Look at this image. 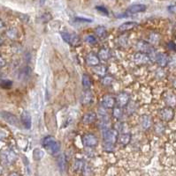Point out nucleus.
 <instances>
[{
	"label": "nucleus",
	"instance_id": "nucleus-1",
	"mask_svg": "<svg viewBox=\"0 0 176 176\" xmlns=\"http://www.w3.org/2000/svg\"><path fill=\"white\" fill-rule=\"evenodd\" d=\"M42 146L51 155L58 154L60 150L59 143L52 136H47L42 139Z\"/></svg>",
	"mask_w": 176,
	"mask_h": 176
},
{
	"label": "nucleus",
	"instance_id": "nucleus-2",
	"mask_svg": "<svg viewBox=\"0 0 176 176\" xmlns=\"http://www.w3.org/2000/svg\"><path fill=\"white\" fill-rule=\"evenodd\" d=\"M62 39L72 46H77L80 44V37L73 32L63 31L60 33Z\"/></svg>",
	"mask_w": 176,
	"mask_h": 176
},
{
	"label": "nucleus",
	"instance_id": "nucleus-3",
	"mask_svg": "<svg viewBox=\"0 0 176 176\" xmlns=\"http://www.w3.org/2000/svg\"><path fill=\"white\" fill-rule=\"evenodd\" d=\"M104 145H113L118 139V132L115 130H105L103 133Z\"/></svg>",
	"mask_w": 176,
	"mask_h": 176
},
{
	"label": "nucleus",
	"instance_id": "nucleus-4",
	"mask_svg": "<svg viewBox=\"0 0 176 176\" xmlns=\"http://www.w3.org/2000/svg\"><path fill=\"white\" fill-rule=\"evenodd\" d=\"M1 159L3 164L8 166V165H12L15 162V160L17 159V155L15 154L14 152L12 151H5L2 154H1Z\"/></svg>",
	"mask_w": 176,
	"mask_h": 176
},
{
	"label": "nucleus",
	"instance_id": "nucleus-5",
	"mask_svg": "<svg viewBox=\"0 0 176 176\" xmlns=\"http://www.w3.org/2000/svg\"><path fill=\"white\" fill-rule=\"evenodd\" d=\"M159 114H160V117H161L162 120H164L165 122H170L174 119V111L172 107H164L160 110Z\"/></svg>",
	"mask_w": 176,
	"mask_h": 176
},
{
	"label": "nucleus",
	"instance_id": "nucleus-6",
	"mask_svg": "<svg viewBox=\"0 0 176 176\" xmlns=\"http://www.w3.org/2000/svg\"><path fill=\"white\" fill-rule=\"evenodd\" d=\"M0 115L9 124L13 125V126H19V120L14 114H11L9 112L2 111V112H0Z\"/></svg>",
	"mask_w": 176,
	"mask_h": 176
},
{
	"label": "nucleus",
	"instance_id": "nucleus-7",
	"mask_svg": "<svg viewBox=\"0 0 176 176\" xmlns=\"http://www.w3.org/2000/svg\"><path fill=\"white\" fill-rule=\"evenodd\" d=\"M146 10V5H143V4H135L130 5L127 11H126V14L127 15H133V14H136L139 12H144Z\"/></svg>",
	"mask_w": 176,
	"mask_h": 176
},
{
	"label": "nucleus",
	"instance_id": "nucleus-8",
	"mask_svg": "<svg viewBox=\"0 0 176 176\" xmlns=\"http://www.w3.org/2000/svg\"><path fill=\"white\" fill-rule=\"evenodd\" d=\"M83 143L87 147H95L97 145V138L92 134H85L83 136Z\"/></svg>",
	"mask_w": 176,
	"mask_h": 176
},
{
	"label": "nucleus",
	"instance_id": "nucleus-9",
	"mask_svg": "<svg viewBox=\"0 0 176 176\" xmlns=\"http://www.w3.org/2000/svg\"><path fill=\"white\" fill-rule=\"evenodd\" d=\"M150 61H151L150 56L144 53H142V52L136 53L134 56V62L136 64H146Z\"/></svg>",
	"mask_w": 176,
	"mask_h": 176
},
{
	"label": "nucleus",
	"instance_id": "nucleus-10",
	"mask_svg": "<svg viewBox=\"0 0 176 176\" xmlns=\"http://www.w3.org/2000/svg\"><path fill=\"white\" fill-rule=\"evenodd\" d=\"M21 123L23 124V126H24L26 129L29 130V129L31 128L32 125L31 115H30V114H29L28 111H23V112H22V114H21Z\"/></svg>",
	"mask_w": 176,
	"mask_h": 176
},
{
	"label": "nucleus",
	"instance_id": "nucleus-11",
	"mask_svg": "<svg viewBox=\"0 0 176 176\" xmlns=\"http://www.w3.org/2000/svg\"><path fill=\"white\" fill-rule=\"evenodd\" d=\"M155 60L160 67H166L168 63L169 58H168L167 55L165 53H157V54H156Z\"/></svg>",
	"mask_w": 176,
	"mask_h": 176
},
{
	"label": "nucleus",
	"instance_id": "nucleus-12",
	"mask_svg": "<svg viewBox=\"0 0 176 176\" xmlns=\"http://www.w3.org/2000/svg\"><path fill=\"white\" fill-rule=\"evenodd\" d=\"M137 49L139 50H141L142 53H150L151 54L153 52V48L151 47V45L148 42H144V41H140L137 42Z\"/></svg>",
	"mask_w": 176,
	"mask_h": 176
},
{
	"label": "nucleus",
	"instance_id": "nucleus-13",
	"mask_svg": "<svg viewBox=\"0 0 176 176\" xmlns=\"http://www.w3.org/2000/svg\"><path fill=\"white\" fill-rule=\"evenodd\" d=\"M129 101V95L125 92L119 93L117 96V102L120 107H124Z\"/></svg>",
	"mask_w": 176,
	"mask_h": 176
},
{
	"label": "nucleus",
	"instance_id": "nucleus-14",
	"mask_svg": "<svg viewBox=\"0 0 176 176\" xmlns=\"http://www.w3.org/2000/svg\"><path fill=\"white\" fill-rule=\"evenodd\" d=\"M86 62L89 65H91V66H97L98 63L100 62V59L98 57V56H96V54H90L87 58H86Z\"/></svg>",
	"mask_w": 176,
	"mask_h": 176
},
{
	"label": "nucleus",
	"instance_id": "nucleus-15",
	"mask_svg": "<svg viewBox=\"0 0 176 176\" xmlns=\"http://www.w3.org/2000/svg\"><path fill=\"white\" fill-rule=\"evenodd\" d=\"M137 26H138V24L135 21H127V22H125L122 25L120 26L119 30L120 31H128V30L134 29Z\"/></svg>",
	"mask_w": 176,
	"mask_h": 176
},
{
	"label": "nucleus",
	"instance_id": "nucleus-16",
	"mask_svg": "<svg viewBox=\"0 0 176 176\" xmlns=\"http://www.w3.org/2000/svg\"><path fill=\"white\" fill-rule=\"evenodd\" d=\"M103 105L107 108H111L113 107L115 105V100L112 95H104L103 97Z\"/></svg>",
	"mask_w": 176,
	"mask_h": 176
},
{
	"label": "nucleus",
	"instance_id": "nucleus-17",
	"mask_svg": "<svg viewBox=\"0 0 176 176\" xmlns=\"http://www.w3.org/2000/svg\"><path fill=\"white\" fill-rule=\"evenodd\" d=\"M96 120V114L94 112H90L83 115V123L85 124H90Z\"/></svg>",
	"mask_w": 176,
	"mask_h": 176
},
{
	"label": "nucleus",
	"instance_id": "nucleus-18",
	"mask_svg": "<svg viewBox=\"0 0 176 176\" xmlns=\"http://www.w3.org/2000/svg\"><path fill=\"white\" fill-rule=\"evenodd\" d=\"M151 123H152L151 118L149 115L144 114L141 117V125L144 130H149L151 127Z\"/></svg>",
	"mask_w": 176,
	"mask_h": 176
},
{
	"label": "nucleus",
	"instance_id": "nucleus-19",
	"mask_svg": "<svg viewBox=\"0 0 176 176\" xmlns=\"http://www.w3.org/2000/svg\"><path fill=\"white\" fill-rule=\"evenodd\" d=\"M93 100V95L90 91L87 90L83 93L82 96V103L83 104H89Z\"/></svg>",
	"mask_w": 176,
	"mask_h": 176
},
{
	"label": "nucleus",
	"instance_id": "nucleus-20",
	"mask_svg": "<svg viewBox=\"0 0 176 176\" xmlns=\"http://www.w3.org/2000/svg\"><path fill=\"white\" fill-rule=\"evenodd\" d=\"M58 165L61 172H65L66 169V159L64 154H60L58 158Z\"/></svg>",
	"mask_w": 176,
	"mask_h": 176
},
{
	"label": "nucleus",
	"instance_id": "nucleus-21",
	"mask_svg": "<svg viewBox=\"0 0 176 176\" xmlns=\"http://www.w3.org/2000/svg\"><path fill=\"white\" fill-rule=\"evenodd\" d=\"M44 157V152L40 148H36L33 151V158L36 161H39Z\"/></svg>",
	"mask_w": 176,
	"mask_h": 176
},
{
	"label": "nucleus",
	"instance_id": "nucleus-22",
	"mask_svg": "<svg viewBox=\"0 0 176 176\" xmlns=\"http://www.w3.org/2000/svg\"><path fill=\"white\" fill-rule=\"evenodd\" d=\"M111 56V53H110V50L108 49H102L99 53H98V57L99 59H102V60H108Z\"/></svg>",
	"mask_w": 176,
	"mask_h": 176
},
{
	"label": "nucleus",
	"instance_id": "nucleus-23",
	"mask_svg": "<svg viewBox=\"0 0 176 176\" xmlns=\"http://www.w3.org/2000/svg\"><path fill=\"white\" fill-rule=\"evenodd\" d=\"M83 86L85 90H89L91 86V80L90 78V77L87 74H83Z\"/></svg>",
	"mask_w": 176,
	"mask_h": 176
},
{
	"label": "nucleus",
	"instance_id": "nucleus-24",
	"mask_svg": "<svg viewBox=\"0 0 176 176\" xmlns=\"http://www.w3.org/2000/svg\"><path fill=\"white\" fill-rule=\"evenodd\" d=\"M166 104L171 107H174L176 105V96L173 93H169L166 97Z\"/></svg>",
	"mask_w": 176,
	"mask_h": 176
},
{
	"label": "nucleus",
	"instance_id": "nucleus-25",
	"mask_svg": "<svg viewBox=\"0 0 176 176\" xmlns=\"http://www.w3.org/2000/svg\"><path fill=\"white\" fill-rule=\"evenodd\" d=\"M130 139H131V135L128 134V133H126V134H122L119 137V141L120 144H122L123 145H127L129 144L130 142Z\"/></svg>",
	"mask_w": 176,
	"mask_h": 176
},
{
	"label": "nucleus",
	"instance_id": "nucleus-26",
	"mask_svg": "<svg viewBox=\"0 0 176 176\" xmlns=\"http://www.w3.org/2000/svg\"><path fill=\"white\" fill-rule=\"evenodd\" d=\"M96 34L98 37L100 38H103V37H105L106 36V34H107V31H106V28L103 27V26H99L96 27Z\"/></svg>",
	"mask_w": 176,
	"mask_h": 176
},
{
	"label": "nucleus",
	"instance_id": "nucleus-27",
	"mask_svg": "<svg viewBox=\"0 0 176 176\" xmlns=\"http://www.w3.org/2000/svg\"><path fill=\"white\" fill-rule=\"evenodd\" d=\"M94 72H95V73H96L97 75H99V76H104L106 73V67H104L103 65H101V66L97 65L96 67L94 68Z\"/></svg>",
	"mask_w": 176,
	"mask_h": 176
},
{
	"label": "nucleus",
	"instance_id": "nucleus-28",
	"mask_svg": "<svg viewBox=\"0 0 176 176\" xmlns=\"http://www.w3.org/2000/svg\"><path fill=\"white\" fill-rule=\"evenodd\" d=\"M113 81V77L106 76V77L103 78V79H102V84L104 85H111V83H112Z\"/></svg>",
	"mask_w": 176,
	"mask_h": 176
},
{
	"label": "nucleus",
	"instance_id": "nucleus-29",
	"mask_svg": "<svg viewBox=\"0 0 176 176\" xmlns=\"http://www.w3.org/2000/svg\"><path fill=\"white\" fill-rule=\"evenodd\" d=\"M122 110L120 107H114L113 108V115L116 118H120L122 116Z\"/></svg>",
	"mask_w": 176,
	"mask_h": 176
},
{
	"label": "nucleus",
	"instance_id": "nucleus-30",
	"mask_svg": "<svg viewBox=\"0 0 176 176\" xmlns=\"http://www.w3.org/2000/svg\"><path fill=\"white\" fill-rule=\"evenodd\" d=\"M83 168V163L82 161H76L73 164V169L74 171H81Z\"/></svg>",
	"mask_w": 176,
	"mask_h": 176
},
{
	"label": "nucleus",
	"instance_id": "nucleus-31",
	"mask_svg": "<svg viewBox=\"0 0 176 176\" xmlns=\"http://www.w3.org/2000/svg\"><path fill=\"white\" fill-rule=\"evenodd\" d=\"M85 42L90 43V44H95L96 42V40L95 36H93V35H87L85 37Z\"/></svg>",
	"mask_w": 176,
	"mask_h": 176
},
{
	"label": "nucleus",
	"instance_id": "nucleus-32",
	"mask_svg": "<svg viewBox=\"0 0 176 176\" xmlns=\"http://www.w3.org/2000/svg\"><path fill=\"white\" fill-rule=\"evenodd\" d=\"M74 21L75 22H86V23H90L92 22L91 19H87V18H82V17H76L74 18Z\"/></svg>",
	"mask_w": 176,
	"mask_h": 176
},
{
	"label": "nucleus",
	"instance_id": "nucleus-33",
	"mask_svg": "<svg viewBox=\"0 0 176 176\" xmlns=\"http://www.w3.org/2000/svg\"><path fill=\"white\" fill-rule=\"evenodd\" d=\"M12 81L10 80H3L2 82H1V85L3 86V87H5V88H9L12 86Z\"/></svg>",
	"mask_w": 176,
	"mask_h": 176
},
{
	"label": "nucleus",
	"instance_id": "nucleus-34",
	"mask_svg": "<svg viewBox=\"0 0 176 176\" xmlns=\"http://www.w3.org/2000/svg\"><path fill=\"white\" fill-rule=\"evenodd\" d=\"M96 9L97 11H99L100 12H102V13H104V15H108V11H107V9L105 8V7H104V6H96Z\"/></svg>",
	"mask_w": 176,
	"mask_h": 176
},
{
	"label": "nucleus",
	"instance_id": "nucleus-35",
	"mask_svg": "<svg viewBox=\"0 0 176 176\" xmlns=\"http://www.w3.org/2000/svg\"><path fill=\"white\" fill-rule=\"evenodd\" d=\"M158 39H159V36L157 34H151V42L152 43H157Z\"/></svg>",
	"mask_w": 176,
	"mask_h": 176
},
{
	"label": "nucleus",
	"instance_id": "nucleus-36",
	"mask_svg": "<svg viewBox=\"0 0 176 176\" xmlns=\"http://www.w3.org/2000/svg\"><path fill=\"white\" fill-rule=\"evenodd\" d=\"M167 48L171 50H175L176 49V45L175 43L174 42H169L168 44H167Z\"/></svg>",
	"mask_w": 176,
	"mask_h": 176
},
{
	"label": "nucleus",
	"instance_id": "nucleus-37",
	"mask_svg": "<svg viewBox=\"0 0 176 176\" xmlns=\"http://www.w3.org/2000/svg\"><path fill=\"white\" fill-rule=\"evenodd\" d=\"M168 11L171 12V13H176V4L174 5H171L168 6Z\"/></svg>",
	"mask_w": 176,
	"mask_h": 176
},
{
	"label": "nucleus",
	"instance_id": "nucleus-38",
	"mask_svg": "<svg viewBox=\"0 0 176 176\" xmlns=\"http://www.w3.org/2000/svg\"><path fill=\"white\" fill-rule=\"evenodd\" d=\"M7 34H8V36H9L10 38H14V37H15V34H16V32L11 29V30H9V31L7 32Z\"/></svg>",
	"mask_w": 176,
	"mask_h": 176
},
{
	"label": "nucleus",
	"instance_id": "nucleus-39",
	"mask_svg": "<svg viewBox=\"0 0 176 176\" xmlns=\"http://www.w3.org/2000/svg\"><path fill=\"white\" fill-rule=\"evenodd\" d=\"M5 60L2 57V56H0V68H3L5 65Z\"/></svg>",
	"mask_w": 176,
	"mask_h": 176
},
{
	"label": "nucleus",
	"instance_id": "nucleus-40",
	"mask_svg": "<svg viewBox=\"0 0 176 176\" xmlns=\"http://www.w3.org/2000/svg\"><path fill=\"white\" fill-rule=\"evenodd\" d=\"M8 176H21L18 173H12V174H10Z\"/></svg>",
	"mask_w": 176,
	"mask_h": 176
},
{
	"label": "nucleus",
	"instance_id": "nucleus-41",
	"mask_svg": "<svg viewBox=\"0 0 176 176\" xmlns=\"http://www.w3.org/2000/svg\"><path fill=\"white\" fill-rule=\"evenodd\" d=\"M3 27H4V22H3V21L0 20V29H1V28H2Z\"/></svg>",
	"mask_w": 176,
	"mask_h": 176
}]
</instances>
